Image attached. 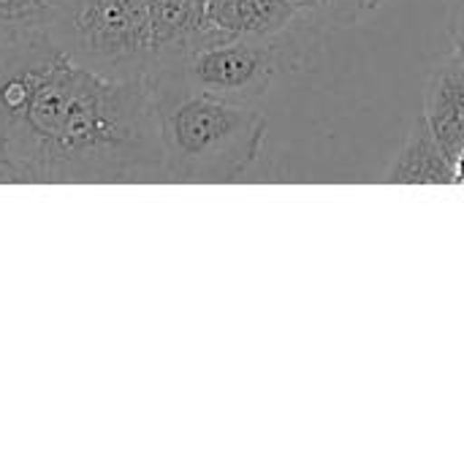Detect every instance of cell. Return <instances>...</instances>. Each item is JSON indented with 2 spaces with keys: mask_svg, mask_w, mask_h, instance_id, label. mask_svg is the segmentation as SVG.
Wrapping results in <instances>:
<instances>
[{
  "mask_svg": "<svg viewBox=\"0 0 464 464\" xmlns=\"http://www.w3.org/2000/svg\"><path fill=\"white\" fill-rule=\"evenodd\" d=\"M0 136L22 185L166 182L150 82L92 71L46 30L0 33Z\"/></svg>",
  "mask_w": 464,
  "mask_h": 464,
  "instance_id": "1",
  "label": "cell"
},
{
  "mask_svg": "<svg viewBox=\"0 0 464 464\" xmlns=\"http://www.w3.org/2000/svg\"><path fill=\"white\" fill-rule=\"evenodd\" d=\"M166 182L223 185L264 152L266 117L256 103L201 92L171 73H150Z\"/></svg>",
  "mask_w": 464,
  "mask_h": 464,
  "instance_id": "2",
  "label": "cell"
},
{
  "mask_svg": "<svg viewBox=\"0 0 464 464\" xmlns=\"http://www.w3.org/2000/svg\"><path fill=\"white\" fill-rule=\"evenodd\" d=\"M307 52H313V41L296 24L275 35L201 30L185 49L155 63L150 73H171L201 92L258 106L277 82L307 65Z\"/></svg>",
  "mask_w": 464,
  "mask_h": 464,
  "instance_id": "3",
  "label": "cell"
},
{
  "mask_svg": "<svg viewBox=\"0 0 464 464\" xmlns=\"http://www.w3.org/2000/svg\"><path fill=\"white\" fill-rule=\"evenodd\" d=\"M46 35L111 79H147L158 54L150 0H63Z\"/></svg>",
  "mask_w": 464,
  "mask_h": 464,
  "instance_id": "4",
  "label": "cell"
},
{
  "mask_svg": "<svg viewBox=\"0 0 464 464\" xmlns=\"http://www.w3.org/2000/svg\"><path fill=\"white\" fill-rule=\"evenodd\" d=\"M421 117L454 160L464 147V57L459 52L432 68L424 87Z\"/></svg>",
  "mask_w": 464,
  "mask_h": 464,
  "instance_id": "5",
  "label": "cell"
},
{
  "mask_svg": "<svg viewBox=\"0 0 464 464\" xmlns=\"http://www.w3.org/2000/svg\"><path fill=\"white\" fill-rule=\"evenodd\" d=\"M386 185H454V160L435 139L424 117L413 122L397 155L392 158Z\"/></svg>",
  "mask_w": 464,
  "mask_h": 464,
  "instance_id": "6",
  "label": "cell"
},
{
  "mask_svg": "<svg viewBox=\"0 0 464 464\" xmlns=\"http://www.w3.org/2000/svg\"><path fill=\"white\" fill-rule=\"evenodd\" d=\"M204 16L226 35H275L296 24V8L288 0H209Z\"/></svg>",
  "mask_w": 464,
  "mask_h": 464,
  "instance_id": "7",
  "label": "cell"
},
{
  "mask_svg": "<svg viewBox=\"0 0 464 464\" xmlns=\"http://www.w3.org/2000/svg\"><path fill=\"white\" fill-rule=\"evenodd\" d=\"M63 0H0V33L46 30Z\"/></svg>",
  "mask_w": 464,
  "mask_h": 464,
  "instance_id": "8",
  "label": "cell"
},
{
  "mask_svg": "<svg viewBox=\"0 0 464 464\" xmlns=\"http://www.w3.org/2000/svg\"><path fill=\"white\" fill-rule=\"evenodd\" d=\"M16 182H19V174H16V169L8 163L5 150H3V136H0V185H16Z\"/></svg>",
  "mask_w": 464,
  "mask_h": 464,
  "instance_id": "9",
  "label": "cell"
},
{
  "mask_svg": "<svg viewBox=\"0 0 464 464\" xmlns=\"http://www.w3.org/2000/svg\"><path fill=\"white\" fill-rule=\"evenodd\" d=\"M454 182L464 185V147L454 155Z\"/></svg>",
  "mask_w": 464,
  "mask_h": 464,
  "instance_id": "10",
  "label": "cell"
}]
</instances>
